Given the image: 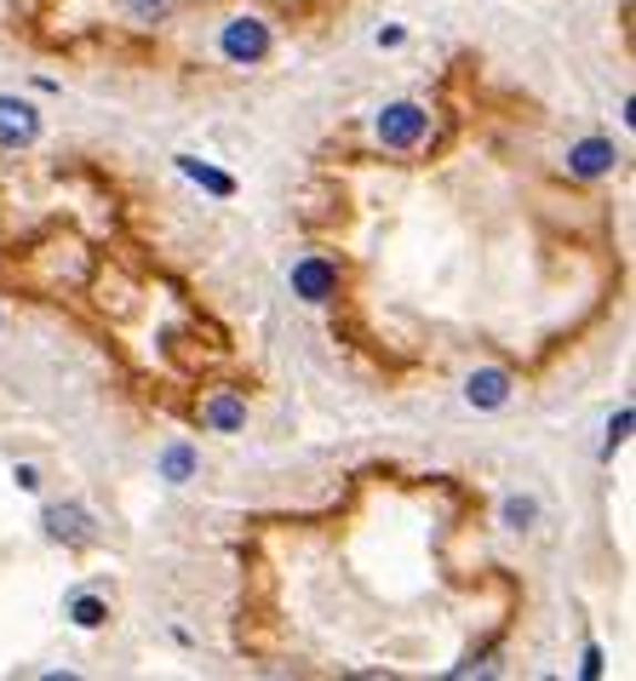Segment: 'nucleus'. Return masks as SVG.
<instances>
[{
    "label": "nucleus",
    "mask_w": 636,
    "mask_h": 681,
    "mask_svg": "<svg viewBox=\"0 0 636 681\" xmlns=\"http://www.w3.org/2000/svg\"><path fill=\"white\" fill-rule=\"evenodd\" d=\"M270 47H276L270 23L253 18V12L229 18V23L218 29V52H224V63H236V70H258V63L270 58Z\"/></svg>",
    "instance_id": "obj_1"
},
{
    "label": "nucleus",
    "mask_w": 636,
    "mask_h": 681,
    "mask_svg": "<svg viewBox=\"0 0 636 681\" xmlns=\"http://www.w3.org/2000/svg\"><path fill=\"white\" fill-rule=\"evenodd\" d=\"M373 132H379V144H384V149L408 155V149H419V144L430 138V110H424V104H413V97H401V104H384V110H379Z\"/></svg>",
    "instance_id": "obj_2"
},
{
    "label": "nucleus",
    "mask_w": 636,
    "mask_h": 681,
    "mask_svg": "<svg viewBox=\"0 0 636 681\" xmlns=\"http://www.w3.org/2000/svg\"><path fill=\"white\" fill-rule=\"evenodd\" d=\"M293 298H305V303H316V310H321V303H332V298H339V264H332L327 252H305V258H298L293 264Z\"/></svg>",
    "instance_id": "obj_3"
},
{
    "label": "nucleus",
    "mask_w": 636,
    "mask_h": 681,
    "mask_svg": "<svg viewBox=\"0 0 636 681\" xmlns=\"http://www.w3.org/2000/svg\"><path fill=\"white\" fill-rule=\"evenodd\" d=\"M41 533L52 544H70V550H86V544L98 538V522H92V509L86 504H47V516H41Z\"/></svg>",
    "instance_id": "obj_4"
},
{
    "label": "nucleus",
    "mask_w": 636,
    "mask_h": 681,
    "mask_svg": "<svg viewBox=\"0 0 636 681\" xmlns=\"http://www.w3.org/2000/svg\"><path fill=\"white\" fill-rule=\"evenodd\" d=\"M41 138V110L29 97L0 92V149H29Z\"/></svg>",
    "instance_id": "obj_5"
},
{
    "label": "nucleus",
    "mask_w": 636,
    "mask_h": 681,
    "mask_svg": "<svg viewBox=\"0 0 636 681\" xmlns=\"http://www.w3.org/2000/svg\"><path fill=\"white\" fill-rule=\"evenodd\" d=\"M464 401H471L476 413H499V406L511 401V372L505 367H476L471 379H464Z\"/></svg>",
    "instance_id": "obj_6"
},
{
    "label": "nucleus",
    "mask_w": 636,
    "mask_h": 681,
    "mask_svg": "<svg viewBox=\"0 0 636 681\" xmlns=\"http://www.w3.org/2000/svg\"><path fill=\"white\" fill-rule=\"evenodd\" d=\"M614 166H619L614 138H579L574 149H567V173H574V178H608Z\"/></svg>",
    "instance_id": "obj_7"
},
{
    "label": "nucleus",
    "mask_w": 636,
    "mask_h": 681,
    "mask_svg": "<svg viewBox=\"0 0 636 681\" xmlns=\"http://www.w3.org/2000/svg\"><path fill=\"white\" fill-rule=\"evenodd\" d=\"M201 430H213V435L247 430V401H242V390H218L207 406H201Z\"/></svg>",
    "instance_id": "obj_8"
},
{
    "label": "nucleus",
    "mask_w": 636,
    "mask_h": 681,
    "mask_svg": "<svg viewBox=\"0 0 636 681\" xmlns=\"http://www.w3.org/2000/svg\"><path fill=\"white\" fill-rule=\"evenodd\" d=\"M63 619H70L75 630H104L110 625V601L98 590H70L63 596Z\"/></svg>",
    "instance_id": "obj_9"
},
{
    "label": "nucleus",
    "mask_w": 636,
    "mask_h": 681,
    "mask_svg": "<svg viewBox=\"0 0 636 681\" xmlns=\"http://www.w3.org/2000/svg\"><path fill=\"white\" fill-rule=\"evenodd\" d=\"M173 161H178V173H184L189 184H201L207 195H218V200H229V195H236V178H229V173H218V166H207L201 155H173Z\"/></svg>",
    "instance_id": "obj_10"
},
{
    "label": "nucleus",
    "mask_w": 636,
    "mask_h": 681,
    "mask_svg": "<svg viewBox=\"0 0 636 681\" xmlns=\"http://www.w3.org/2000/svg\"><path fill=\"white\" fill-rule=\"evenodd\" d=\"M195 470H201V453L189 447V441H173V447L161 453V482H166V487L195 482Z\"/></svg>",
    "instance_id": "obj_11"
},
{
    "label": "nucleus",
    "mask_w": 636,
    "mask_h": 681,
    "mask_svg": "<svg viewBox=\"0 0 636 681\" xmlns=\"http://www.w3.org/2000/svg\"><path fill=\"white\" fill-rule=\"evenodd\" d=\"M499 522H505L511 533H527L533 522H540V504H533V498H505V509H499Z\"/></svg>",
    "instance_id": "obj_12"
},
{
    "label": "nucleus",
    "mask_w": 636,
    "mask_h": 681,
    "mask_svg": "<svg viewBox=\"0 0 636 681\" xmlns=\"http://www.w3.org/2000/svg\"><path fill=\"white\" fill-rule=\"evenodd\" d=\"M121 7H126L132 23H161V18H173L178 0H121Z\"/></svg>",
    "instance_id": "obj_13"
},
{
    "label": "nucleus",
    "mask_w": 636,
    "mask_h": 681,
    "mask_svg": "<svg viewBox=\"0 0 636 681\" xmlns=\"http://www.w3.org/2000/svg\"><path fill=\"white\" fill-rule=\"evenodd\" d=\"M630 424H636V413H630V406H619V413H614V424H608V441H602V458H614V453L625 447Z\"/></svg>",
    "instance_id": "obj_14"
},
{
    "label": "nucleus",
    "mask_w": 636,
    "mask_h": 681,
    "mask_svg": "<svg viewBox=\"0 0 636 681\" xmlns=\"http://www.w3.org/2000/svg\"><path fill=\"white\" fill-rule=\"evenodd\" d=\"M12 482H18V493H41V470L35 464H12Z\"/></svg>",
    "instance_id": "obj_15"
},
{
    "label": "nucleus",
    "mask_w": 636,
    "mask_h": 681,
    "mask_svg": "<svg viewBox=\"0 0 636 681\" xmlns=\"http://www.w3.org/2000/svg\"><path fill=\"white\" fill-rule=\"evenodd\" d=\"M579 675H602V647H585V664H579Z\"/></svg>",
    "instance_id": "obj_16"
},
{
    "label": "nucleus",
    "mask_w": 636,
    "mask_h": 681,
    "mask_svg": "<svg viewBox=\"0 0 636 681\" xmlns=\"http://www.w3.org/2000/svg\"><path fill=\"white\" fill-rule=\"evenodd\" d=\"M401 41H408V29H401V23H390V29H379V47H401Z\"/></svg>",
    "instance_id": "obj_17"
}]
</instances>
